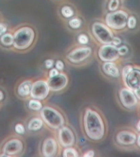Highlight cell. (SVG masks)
<instances>
[{
    "instance_id": "22",
    "label": "cell",
    "mask_w": 140,
    "mask_h": 157,
    "mask_svg": "<svg viewBox=\"0 0 140 157\" xmlns=\"http://www.w3.org/2000/svg\"><path fill=\"white\" fill-rule=\"evenodd\" d=\"M120 6V0H108L107 10L109 12H115Z\"/></svg>"
},
{
    "instance_id": "26",
    "label": "cell",
    "mask_w": 140,
    "mask_h": 157,
    "mask_svg": "<svg viewBox=\"0 0 140 157\" xmlns=\"http://www.w3.org/2000/svg\"><path fill=\"white\" fill-rule=\"evenodd\" d=\"M133 67L132 66H130V65H126L123 67L122 71H121V76H122V78H124L125 76L127 75L128 74L130 73V71L133 70Z\"/></svg>"
},
{
    "instance_id": "39",
    "label": "cell",
    "mask_w": 140,
    "mask_h": 157,
    "mask_svg": "<svg viewBox=\"0 0 140 157\" xmlns=\"http://www.w3.org/2000/svg\"><path fill=\"white\" fill-rule=\"evenodd\" d=\"M3 97H4V96H3V93H2V91H0V101H2V99H3Z\"/></svg>"
},
{
    "instance_id": "32",
    "label": "cell",
    "mask_w": 140,
    "mask_h": 157,
    "mask_svg": "<svg viewBox=\"0 0 140 157\" xmlns=\"http://www.w3.org/2000/svg\"><path fill=\"white\" fill-rule=\"evenodd\" d=\"M55 66H56V68L59 71H61L64 69V63L62 61L59 60V61H56Z\"/></svg>"
},
{
    "instance_id": "4",
    "label": "cell",
    "mask_w": 140,
    "mask_h": 157,
    "mask_svg": "<svg viewBox=\"0 0 140 157\" xmlns=\"http://www.w3.org/2000/svg\"><path fill=\"white\" fill-rule=\"evenodd\" d=\"M128 17L129 13L123 9L109 12L105 17V24L111 29L121 30L127 26Z\"/></svg>"
},
{
    "instance_id": "16",
    "label": "cell",
    "mask_w": 140,
    "mask_h": 157,
    "mask_svg": "<svg viewBox=\"0 0 140 157\" xmlns=\"http://www.w3.org/2000/svg\"><path fill=\"white\" fill-rule=\"evenodd\" d=\"M103 73L106 75L111 77V78H119L120 75V70L117 65L114 61H106L102 66Z\"/></svg>"
},
{
    "instance_id": "30",
    "label": "cell",
    "mask_w": 140,
    "mask_h": 157,
    "mask_svg": "<svg viewBox=\"0 0 140 157\" xmlns=\"http://www.w3.org/2000/svg\"><path fill=\"white\" fill-rule=\"evenodd\" d=\"M111 44L115 45V46H119V45L121 44V39L119 37L114 36V38L112 39V42H111Z\"/></svg>"
},
{
    "instance_id": "6",
    "label": "cell",
    "mask_w": 140,
    "mask_h": 157,
    "mask_svg": "<svg viewBox=\"0 0 140 157\" xmlns=\"http://www.w3.org/2000/svg\"><path fill=\"white\" fill-rule=\"evenodd\" d=\"M98 57L101 61H115L120 57L118 52L117 46L113 44H103L98 49Z\"/></svg>"
},
{
    "instance_id": "18",
    "label": "cell",
    "mask_w": 140,
    "mask_h": 157,
    "mask_svg": "<svg viewBox=\"0 0 140 157\" xmlns=\"http://www.w3.org/2000/svg\"><path fill=\"white\" fill-rule=\"evenodd\" d=\"M43 125H44V121L42 118H32L28 123V129L30 131H38L43 127Z\"/></svg>"
},
{
    "instance_id": "25",
    "label": "cell",
    "mask_w": 140,
    "mask_h": 157,
    "mask_svg": "<svg viewBox=\"0 0 140 157\" xmlns=\"http://www.w3.org/2000/svg\"><path fill=\"white\" fill-rule=\"evenodd\" d=\"M137 25V19L134 16H129L127 21V26L129 29H134Z\"/></svg>"
},
{
    "instance_id": "9",
    "label": "cell",
    "mask_w": 140,
    "mask_h": 157,
    "mask_svg": "<svg viewBox=\"0 0 140 157\" xmlns=\"http://www.w3.org/2000/svg\"><path fill=\"white\" fill-rule=\"evenodd\" d=\"M119 98L123 106L127 109H134L137 106L138 99L135 96L134 91L128 88H121L119 92Z\"/></svg>"
},
{
    "instance_id": "28",
    "label": "cell",
    "mask_w": 140,
    "mask_h": 157,
    "mask_svg": "<svg viewBox=\"0 0 140 157\" xmlns=\"http://www.w3.org/2000/svg\"><path fill=\"white\" fill-rule=\"evenodd\" d=\"M118 52L120 56H125L129 52V48L126 45H122L118 48Z\"/></svg>"
},
{
    "instance_id": "24",
    "label": "cell",
    "mask_w": 140,
    "mask_h": 157,
    "mask_svg": "<svg viewBox=\"0 0 140 157\" xmlns=\"http://www.w3.org/2000/svg\"><path fill=\"white\" fill-rule=\"evenodd\" d=\"M82 21L80 18H72L69 21V25L72 28V29H79L81 26Z\"/></svg>"
},
{
    "instance_id": "15",
    "label": "cell",
    "mask_w": 140,
    "mask_h": 157,
    "mask_svg": "<svg viewBox=\"0 0 140 157\" xmlns=\"http://www.w3.org/2000/svg\"><path fill=\"white\" fill-rule=\"evenodd\" d=\"M58 151V144L53 137H48L42 146V154L44 157H54Z\"/></svg>"
},
{
    "instance_id": "36",
    "label": "cell",
    "mask_w": 140,
    "mask_h": 157,
    "mask_svg": "<svg viewBox=\"0 0 140 157\" xmlns=\"http://www.w3.org/2000/svg\"><path fill=\"white\" fill-rule=\"evenodd\" d=\"M133 91H134V93L135 96L137 97L138 99L140 101V87H138V88H135L134 90H133Z\"/></svg>"
},
{
    "instance_id": "5",
    "label": "cell",
    "mask_w": 140,
    "mask_h": 157,
    "mask_svg": "<svg viewBox=\"0 0 140 157\" xmlns=\"http://www.w3.org/2000/svg\"><path fill=\"white\" fill-rule=\"evenodd\" d=\"M92 33L97 40L102 44H110L112 42L114 34L109 27L100 21L94 22L92 25Z\"/></svg>"
},
{
    "instance_id": "11",
    "label": "cell",
    "mask_w": 140,
    "mask_h": 157,
    "mask_svg": "<svg viewBox=\"0 0 140 157\" xmlns=\"http://www.w3.org/2000/svg\"><path fill=\"white\" fill-rule=\"evenodd\" d=\"M50 90L52 92H59L66 88L68 84V77L66 74L59 73L57 75L49 78L47 80Z\"/></svg>"
},
{
    "instance_id": "31",
    "label": "cell",
    "mask_w": 140,
    "mask_h": 157,
    "mask_svg": "<svg viewBox=\"0 0 140 157\" xmlns=\"http://www.w3.org/2000/svg\"><path fill=\"white\" fill-rule=\"evenodd\" d=\"M59 74V71L56 68L55 69H51L50 71H49V78H52V77H54V76L57 75Z\"/></svg>"
},
{
    "instance_id": "20",
    "label": "cell",
    "mask_w": 140,
    "mask_h": 157,
    "mask_svg": "<svg viewBox=\"0 0 140 157\" xmlns=\"http://www.w3.org/2000/svg\"><path fill=\"white\" fill-rule=\"evenodd\" d=\"M28 105H29V108L30 110H35V111H39L43 108V105L40 102V100L34 99V98L29 101V103H28Z\"/></svg>"
},
{
    "instance_id": "29",
    "label": "cell",
    "mask_w": 140,
    "mask_h": 157,
    "mask_svg": "<svg viewBox=\"0 0 140 157\" xmlns=\"http://www.w3.org/2000/svg\"><path fill=\"white\" fill-rule=\"evenodd\" d=\"M15 131L18 134H23L25 132L24 125L21 124H17L15 126Z\"/></svg>"
},
{
    "instance_id": "34",
    "label": "cell",
    "mask_w": 140,
    "mask_h": 157,
    "mask_svg": "<svg viewBox=\"0 0 140 157\" xmlns=\"http://www.w3.org/2000/svg\"><path fill=\"white\" fill-rule=\"evenodd\" d=\"M54 61L53 60H52V59H48L45 61V66H46V68H52V66H53Z\"/></svg>"
},
{
    "instance_id": "38",
    "label": "cell",
    "mask_w": 140,
    "mask_h": 157,
    "mask_svg": "<svg viewBox=\"0 0 140 157\" xmlns=\"http://www.w3.org/2000/svg\"><path fill=\"white\" fill-rule=\"evenodd\" d=\"M136 128H137V129L138 130V131H139V132H140V120H138V122L137 123Z\"/></svg>"
},
{
    "instance_id": "8",
    "label": "cell",
    "mask_w": 140,
    "mask_h": 157,
    "mask_svg": "<svg viewBox=\"0 0 140 157\" xmlns=\"http://www.w3.org/2000/svg\"><path fill=\"white\" fill-rule=\"evenodd\" d=\"M50 88L45 80H37L32 83L30 97L38 100H44L49 96Z\"/></svg>"
},
{
    "instance_id": "3",
    "label": "cell",
    "mask_w": 140,
    "mask_h": 157,
    "mask_svg": "<svg viewBox=\"0 0 140 157\" xmlns=\"http://www.w3.org/2000/svg\"><path fill=\"white\" fill-rule=\"evenodd\" d=\"M40 115L43 121L52 129H58L65 124L63 115L56 109L51 106H44L40 110Z\"/></svg>"
},
{
    "instance_id": "27",
    "label": "cell",
    "mask_w": 140,
    "mask_h": 157,
    "mask_svg": "<svg viewBox=\"0 0 140 157\" xmlns=\"http://www.w3.org/2000/svg\"><path fill=\"white\" fill-rule=\"evenodd\" d=\"M78 42L82 45H85L88 43V36L84 34H81L78 37Z\"/></svg>"
},
{
    "instance_id": "33",
    "label": "cell",
    "mask_w": 140,
    "mask_h": 157,
    "mask_svg": "<svg viewBox=\"0 0 140 157\" xmlns=\"http://www.w3.org/2000/svg\"><path fill=\"white\" fill-rule=\"evenodd\" d=\"M7 29V25L3 23H0V36L6 33Z\"/></svg>"
},
{
    "instance_id": "14",
    "label": "cell",
    "mask_w": 140,
    "mask_h": 157,
    "mask_svg": "<svg viewBox=\"0 0 140 157\" xmlns=\"http://www.w3.org/2000/svg\"><path fill=\"white\" fill-rule=\"evenodd\" d=\"M23 142L17 138H12L7 141L2 147V151L8 155H16L23 151Z\"/></svg>"
},
{
    "instance_id": "35",
    "label": "cell",
    "mask_w": 140,
    "mask_h": 157,
    "mask_svg": "<svg viewBox=\"0 0 140 157\" xmlns=\"http://www.w3.org/2000/svg\"><path fill=\"white\" fill-rule=\"evenodd\" d=\"M94 155H95V153H94L93 150H89V151H88L84 154V157H93Z\"/></svg>"
},
{
    "instance_id": "37",
    "label": "cell",
    "mask_w": 140,
    "mask_h": 157,
    "mask_svg": "<svg viewBox=\"0 0 140 157\" xmlns=\"http://www.w3.org/2000/svg\"><path fill=\"white\" fill-rule=\"evenodd\" d=\"M137 145H138V147H140V134L138 135V137H137Z\"/></svg>"
},
{
    "instance_id": "40",
    "label": "cell",
    "mask_w": 140,
    "mask_h": 157,
    "mask_svg": "<svg viewBox=\"0 0 140 157\" xmlns=\"http://www.w3.org/2000/svg\"><path fill=\"white\" fill-rule=\"evenodd\" d=\"M120 1H121V0H120Z\"/></svg>"
},
{
    "instance_id": "12",
    "label": "cell",
    "mask_w": 140,
    "mask_h": 157,
    "mask_svg": "<svg viewBox=\"0 0 140 157\" xmlns=\"http://www.w3.org/2000/svg\"><path fill=\"white\" fill-rule=\"evenodd\" d=\"M137 137L138 135L132 131L123 130L116 134L115 140L118 144L121 146H132L137 142Z\"/></svg>"
},
{
    "instance_id": "10",
    "label": "cell",
    "mask_w": 140,
    "mask_h": 157,
    "mask_svg": "<svg viewBox=\"0 0 140 157\" xmlns=\"http://www.w3.org/2000/svg\"><path fill=\"white\" fill-rule=\"evenodd\" d=\"M58 140L61 147H72L76 143V137L70 128L62 126L58 128Z\"/></svg>"
},
{
    "instance_id": "19",
    "label": "cell",
    "mask_w": 140,
    "mask_h": 157,
    "mask_svg": "<svg viewBox=\"0 0 140 157\" xmlns=\"http://www.w3.org/2000/svg\"><path fill=\"white\" fill-rule=\"evenodd\" d=\"M0 42L3 46L10 47L13 45L14 43V37L13 34H10V33H5L0 37Z\"/></svg>"
},
{
    "instance_id": "17",
    "label": "cell",
    "mask_w": 140,
    "mask_h": 157,
    "mask_svg": "<svg viewBox=\"0 0 140 157\" xmlns=\"http://www.w3.org/2000/svg\"><path fill=\"white\" fill-rule=\"evenodd\" d=\"M31 86L32 83L30 81H24L23 83H21L18 86V88H17L18 94L22 98H25L27 96H29L30 94Z\"/></svg>"
},
{
    "instance_id": "7",
    "label": "cell",
    "mask_w": 140,
    "mask_h": 157,
    "mask_svg": "<svg viewBox=\"0 0 140 157\" xmlns=\"http://www.w3.org/2000/svg\"><path fill=\"white\" fill-rule=\"evenodd\" d=\"M91 54L92 49L90 47H79L70 52L66 57L71 63L79 64L88 59Z\"/></svg>"
},
{
    "instance_id": "21",
    "label": "cell",
    "mask_w": 140,
    "mask_h": 157,
    "mask_svg": "<svg viewBox=\"0 0 140 157\" xmlns=\"http://www.w3.org/2000/svg\"><path fill=\"white\" fill-rule=\"evenodd\" d=\"M62 155L64 157H78L79 153L76 151V149L73 148L72 147H65Z\"/></svg>"
},
{
    "instance_id": "23",
    "label": "cell",
    "mask_w": 140,
    "mask_h": 157,
    "mask_svg": "<svg viewBox=\"0 0 140 157\" xmlns=\"http://www.w3.org/2000/svg\"><path fill=\"white\" fill-rule=\"evenodd\" d=\"M61 13L65 18H71L74 16V10L70 6H64L61 7Z\"/></svg>"
},
{
    "instance_id": "13",
    "label": "cell",
    "mask_w": 140,
    "mask_h": 157,
    "mask_svg": "<svg viewBox=\"0 0 140 157\" xmlns=\"http://www.w3.org/2000/svg\"><path fill=\"white\" fill-rule=\"evenodd\" d=\"M122 79L126 88L134 90L135 88L140 87V69L133 68L132 71Z\"/></svg>"
},
{
    "instance_id": "2",
    "label": "cell",
    "mask_w": 140,
    "mask_h": 157,
    "mask_svg": "<svg viewBox=\"0 0 140 157\" xmlns=\"http://www.w3.org/2000/svg\"><path fill=\"white\" fill-rule=\"evenodd\" d=\"M34 29L29 26H23L16 30L13 34V47L17 50H25L31 46L34 40Z\"/></svg>"
},
{
    "instance_id": "1",
    "label": "cell",
    "mask_w": 140,
    "mask_h": 157,
    "mask_svg": "<svg viewBox=\"0 0 140 157\" xmlns=\"http://www.w3.org/2000/svg\"><path fill=\"white\" fill-rule=\"evenodd\" d=\"M84 128L87 137L93 141H99L104 137L106 127L103 118L96 110L87 108L84 115Z\"/></svg>"
}]
</instances>
